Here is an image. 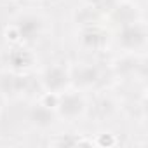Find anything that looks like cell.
Here are the masks:
<instances>
[{"label": "cell", "mask_w": 148, "mask_h": 148, "mask_svg": "<svg viewBox=\"0 0 148 148\" xmlns=\"http://www.w3.org/2000/svg\"><path fill=\"white\" fill-rule=\"evenodd\" d=\"M11 63L16 68H25V66H28L32 63V56L26 51H14L11 54Z\"/></svg>", "instance_id": "obj_8"}, {"label": "cell", "mask_w": 148, "mask_h": 148, "mask_svg": "<svg viewBox=\"0 0 148 148\" xmlns=\"http://www.w3.org/2000/svg\"><path fill=\"white\" fill-rule=\"evenodd\" d=\"M66 82H68V73L61 66H51L44 73V86L52 92L63 89L66 86Z\"/></svg>", "instance_id": "obj_3"}, {"label": "cell", "mask_w": 148, "mask_h": 148, "mask_svg": "<svg viewBox=\"0 0 148 148\" xmlns=\"http://www.w3.org/2000/svg\"><path fill=\"white\" fill-rule=\"evenodd\" d=\"M30 119L33 120V124H37L38 127H47L54 122V117L51 113V110L45 106V105H38L32 110L30 113Z\"/></svg>", "instance_id": "obj_6"}, {"label": "cell", "mask_w": 148, "mask_h": 148, "mask_svg": "<svg viewBox=\"0 0 148 148\" xmlns=\"http://www.w3.org/2000/svg\"><path fill=\"white\" fill-rule=\"evenodd\" d=\"M103 40L105 38H103V35L99 32H87V33H84V44L87 47L96 49V47H99L103 44Z\"/></svg>", "instance_id": "obj_9"}, {"label": "cell", "mask_w": 148, "mask_h": 148, "mask_svg": "<svg viewBox=\"0 0 148 148\" xmlns=\"http://www.w3.org/2000/svg\"><path fill=\"white\" fill-rule=\"evenodd\" d=\"M42 30V21L37 16H23L18 25H16V32L18 37H21L23 40H33L37 38V35Z\"/></svg>", "instance_id": "obj_2"}, {"label": "cell", "mask_w": 148, "mask_h": 148, "mask_svg": "<svg viewBox=\"0 0 148 148\" xmlns=\"http://www.w3.org/2000/svg\"><path fill=\"white\" fill-rule=\"evenodd\" d=\"M59 112L63 117H68V119H73L77 117L79 113H82L84 110V99L79 96V94H66L59 103Z\"/></svg>", "instance_id": "obj_4"}, {"label": "cell", "mask_w": 148, "mask_h": 148, "mask_svg": "<svg viewBox=\"0 0 148 148\" xmlns=\"http://www.w3.org/2000/svg\"><path fill=\"white\" fill-rule=\"evenodd\" d=\"M73 79H75V82H77L79 86L87 87V86H92V84L98 82L99 71H98L94 66H89V64H87V66H80V68L75 70V73H73Z\"/></svg>", "instance_id": "obj_5"}, {"label": "cell", "mask_w": 148, "mask_h": 148, "mask_svg": "<svg viewBox=\"0 0 148 148\" xmlns=\"http://www.w3.org/2000/svg\"><path fill=\"white\" fill-rule=\"evenodd\" d=\"M145 40H146L145 26L136 23H127L119 33V44H122L127 49H138L145 44Z\"/></svg>", "instance_id": "obj_1"}, {"label": "cell", "mask_w": 148, "mask_h": 148, "mask_svg": "<svg viewBox=\"0 0 148 148\" xmlns=\"http://www.w3.org/2000/svg\"><path fill=\"white\" fill-rule=\"evenodd\" d=\"M25 84H26V80L23 77H4V80H2L4 91L11 92V94H16L21 89H25Z\"/></svg>", "instance_id": "obj_7"}]
</instances>
